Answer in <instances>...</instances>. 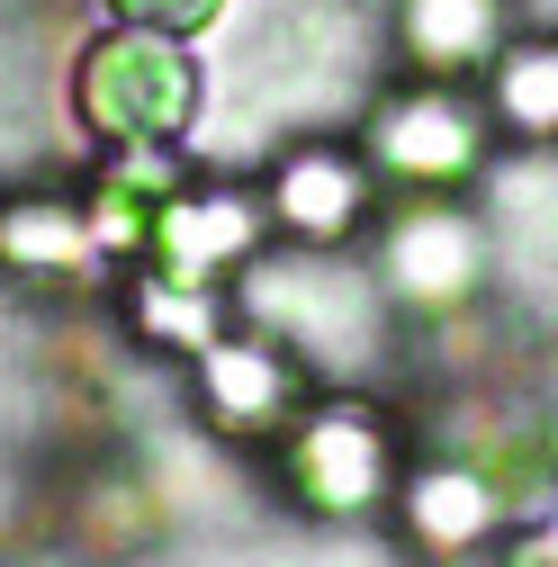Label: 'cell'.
<instances>
[{"mask_svg":"<svg viewBox=\"0 0 558 567\" xmlns=\"http://www.w3.org/2000/svg\"><path fill=\"white\" fill-rule=\"evenodd\" d=\"M270 217L289 226L298 244H342L370 217V172L342 145H298L289 163L270 172Z\"/></svg>","mask_w":558,"mask_h":567,"instance_id":"obj_9","label":"cell"},{"mask_svg":"<svg viewBox=\"0 0 558 567\" xmlns=\"http://www.w3.org/2000/svg\"><path fill=\"white\" fill-rule=\"evenodd\" d=\"M154 279H180V289H217L226 270H244L261 252V198L244 189H172L154 207Z\"/></svg>","mask_w":558,"mask_h":567,"instance_id":"obj_5","label":"cell"},{"mask_svg":"<svg viewBox=\"0 0 558 567\" xmlns=\"http://www.w3.org/2000/svg\"><path fill=\"white\" fill-rule=\"evenodd\" d=\"M523 567H558V523H549V532H531V540H523Z\"/></svg>","mask_w":558,"mask_h":567,"instance_id":"obj_15","label":"cell"},{"mask_svg":"<svg viewBox=\"0 0 558 567\" xmlns=\"http://www.w3.org/2000/svg\"><path fill=\"white\" fill-rule=\"evenodd\" d=\"M486 279V226L451 198H414L405 217H388L379 235V289L396 307H424V316H451L477 298Z\"/></svg>","mask_w":558,"mask_h":567,"instance_id":"obj_4","label":"cell"},{"mask_svg":"<svg viewBox=\"0 0 558 567\" xmlns=\"http://www.w3.org/2000/svg\"><path fill=\"white\" fill-rule=\"evenodd\" d=\"M370 154L405 189H459L477 172V154H486V126H477V109L459 91L433 82V91H405V100H388L370 117Z\"/></svg>","mask_w":558,"mask_h":567,"instance_id":"obj_6","label":"cell"},{"mask_svg":"<svg viewBox=\"0 0 558 567\" xmlns=\"http://www.w3.org/2000/svg\"><path fill=\"white\" fill-rule=\"evenodd\" d=\"M73 109L100 145L135 154V145H180L207 109V82H198V54L189 37H154V28H108L82 45L73 63Z\"/></svg>","mask_w":558,"mask_h":567,"instance_id":"obj_2","label":"cell"},{"mask_svg":"<svg viewBox=\"0 0 558 567\" xmlns=\"http://www.w3.org/2000/svg\"><path fill=\"white\" fill-rule=\"evenodd\" d=\"M289 486H298V505L316 514H370L396 495V433H388V414L370 396H333L316 414H298L289 433Z\"/></svg>","mask_w":558,"mask_h":567,"instance_id":"obj_3","label":"cell"},{"mask_svg":"<svg viewBox=\"0 0 558 567\" xmlns=\"http://www.w3.org/2000/svg\"><path fill=\"white\" fill-rule=\"evenodd\" d=\"M198 396H207V414H217V433H235V442H279L298 423V396H307V379H298V361L279 351L270 333L261 342H207L198 351Z\"/></svg>","mask_w":558,"mask_h":567,"instance_id":"obj_7","label":"cell"},{"mask_svg":"<svg viewBox=\"0 0 558 567\" xmlns=\"http://www.w3.org/2000/svg\"><path fill=\"white\" fill-rule=\"evenodd\" d=\"M0 261L10 270H91L100 261V235L82 207H63V198H19V207H0Z\"/></svg>","mask_w":558,"mask_h":567,"instance_id":"obj_11","label":"cell"},{"mask_svg":"<svg viewBox=\"0 0 558 567\" xmlns=\"http://www.w3.org/2000/svg\"><path fill=\"white\" fill-rule=\"evenodd\" d=\"M486 100H496V117L514 135H558V37H531V45H505L496 54V82H486Z\"/></svg>","mask_w":558,"mask_h":567,"instance_id":"obj_12","label":"cell"},{"mask_svg":"<svg viewBox=\"0 0 558 567\" xmlns=\"http://www.w3.org/2000/svg\"><path fill=\"white\" fill-rule=\"evenodd\" d=\"M396 45L433 82L477 73L486 54H505V0H396Z\"/></svg>","mask_w":558,"mask_h":567,"instance_id":"obj_10","label":"cell"},{"mask_svg":"<svg viewBox=\"0 0 558 567\" xmlns=\"http://www.w3.org/2000/svg\"><path fill=\"white\" fill-rule=\"evenodd\" d=\"M244 316L289 351V361L316 370H370L379 361V333H388V289L370 270L333 261V252H252L244 261Z\"/></svg>","mask_w":558,"mask_h":567,"instance_id":"obj_1","label":"cell"},{"mask_svg":"<svg viewBox=\"0 0 558 567\" xmlns=\"http://www.w3.org/2000/svg\"><path fill=\"white\" fill-rule=\"evenodd\" d=\"M226 0H108V28H154V37H207Z\"/></svg>","mask_w":558,"mask_h":567,"instance_id":"obj_14","label":"cell"},{"mask_svg":"<svg viewBox=\"0 0 558 567\" xmlns=\"http://www.w3.org/2000/svg\"><path fill=\"white\" fill-rule=\"evenodd\" d=\"M396 523H405V540L424 558H468L486 532L505 523V486L486 477L477 460H433V468L396 477Z\"/></svg>","mask_w":558,"mask_h":567,"instance_id":"obj_8","label":"cell"},{"mask_svg":"<svg viewBox=\"0 0 558 567\" xmlns=\"http://www.w3.org/2000/svg\"><path fill=\"white\" fill-rule=\"evenodd\" d=\"M135 324H145V342H163V351H198L207 342H226V307H217V289H180V279H135Z\"/></svg>","mask_w":558,"mask_h":567,"instance_id":"obj_13","label":"cell"}]
</instances>
